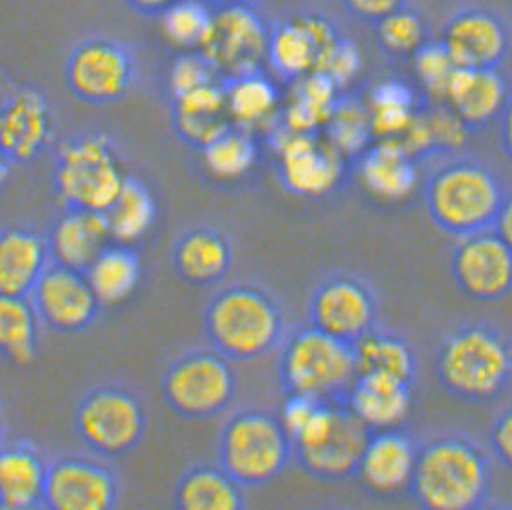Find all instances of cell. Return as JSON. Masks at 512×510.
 I'll use <instances>...</instances> for the list:
<instances>
[{
	"instance_id": "cell-47",
	"label": "cell",
	"mask_w": 512,
	"mask_h": 510,
	"mask_svg": "<svg viewBox=\"0 0 512 510\" xmlns=\"http://www.w3.org/2000/svg\"><path fill=\"white\" fill-rule=\"evenodd\" d=\"M491 446L503 464L512 469V408L503 411L491 431Z\"/></svg>"
},
{
	"instance_id": "cell-14",
	"label": "cell",
	"mask_w": 512,
	"mask_h": 510,
	"mask_svg": "<svg viewBox=\"0 0 512 510\" xmlns=\"http://www.w3.org/2000/svg\"><path fill=\"white\" fill-rule=\"evenodd\" d=\"M341 38L336 24L321 11L298 13L269 31L267 62L282 78L294 82L316 73Z\"/></svg>"
},
{
	"instance_id": "cell-18",
	"label": "cell",
	"mask_w": 512,
	"mask_h": 510,
	"mask_svg": "<svg viewBox=\"0 0 512 510\" xmlns=\"http://www.w3.org/2000/svg\"><path fill=\"white\" fill-rule=\"evenodd\" d=\"M118 485L109 469L87 458H62L47 469L44 503L56 510H109Z\"/></svg>"
},
{
	"instance_id": "cell-53",
	"label": "cell",
	"mask_w": 512,
	"mask_h": 510,
	"mask_svg": "<svg viewBox=\"0 0 512 510\" xmlns=\"http://www.w3.org/2000/svg\"><path fill=\"white\" fill-rule=\"evenodd\" d=\"M211 6H224V4H235V2H247V0H208Z\"/></svg>"
},
{
	"instance_id": "cell-4",
	"label": "cell",
	"mask_w": 512,
	"mask_h": 510,
	"mask_svg": "<svg viewBox=\"0 0 512 510\" xmlns=\"http://www.w3.org/2000/svg\"><path fill=\"white\" fill-rule=\"evenodd\" d=\"M440 383L467 401L498 397L512 375L509 341L487 325L460 328L444 341L437 359Z\"/></svg>"
},
{
	"instance_id": "cell-9",
	"label": "cell",
	"mask_w": 512,
	"mask_h": 510,
	"mask_svg": "<svg viewBox=\"0 0 512 510\" xmlns=\"http://www.w3.org/2000/svg\"><path fill=\"white\" fill-rule=\"evenodd\" d=\"M136 80V58L116 38L82 40L67 56L65 83L76 100L109 105L121 100Z\"/></svg>"
},
{
	"instance_id": "cell-40",
	"label": "cell",
	"mask_w": 512,
	"mask_h": 510,
	"mask_svg": "<svg viewBox=\"0 0 512 510\" xmlns=\"http://www.w3.org/2000/svg\"><path fill=\"white\" fill-rule=\"evenodd\" d=\"M325 130V137L345 159L359 157L375 141L366 101L356 98H339Z\"/></svg>"
},
{
	"instance_id": "cell-36",
	"label": "cell",
	"mask_w": 512,
	"mask_h": 510,
	"mask_svg": "<svg viewBox=\"0 0 512 510\" xmlns=\"http://www.w3.org/2000/svg\"><path fill=\"white\" fill-rule=\"evenodd\" d=\"M375 139L403 136L421 112L415 92L399 80L379 83L366 100Z\"/></svg>"
},
{
	"instance_id": "cell-54",
	"label": "cell",
	"mask_w": 512,
	"mask_h": 510,
	"mask_svg": "<svg viewBox=\"0 0 512 510\" xmlns=\"http://www.w3.org/2000/svg\"><path fill=\"white\" fill-rule=\"evenodd\" d=\"M0 446H2V419H0Z\"/></svg>"
},
{
	"instance_id": "cell-25",
	"label": "cell",
	"mask_w": 512,
	"mask_h": 510,
	"mask_svg": "<svg viewBox=\"0 0 512 510\" xmlns=\"http://www.w3.org/2000/svg\"><path fill=\"white\" fill-rule=\"evenodd\" d=\"M359 179L383 201H403L417 186V166L397 139H375L359 155Z\"/></svg>"
},
{
	"instance_id": "cell-39",
	"label": "cell",
	"mask_w": 512,
	"mask_h": 510,
	"mask_svg": "<svg viewBox=\"0 0 512 510\" xmlns=\"http://www.w3.org/2000/svg\"><path fill=\"white\" fill-rule=\"evenodd\" d=\"M202 155L211 175L233 181L244 177L255 166L258 148L251 132L233 125L204 146Z\"/></svg>"
},
{
	"instance_id": "cell-45",
	"label": "cell",
	"mask_w": 512,
	"mask_h": 510,
	"mask_svg": "<svg viewBox=\"0 0 512 510\" xmlns=\"http://www.w3.org/2000/svg\"><path fill=\"white\" fill-rule=\"evenodd\" d=\"M361 69V53L356 44L348 38H341L327 58L321 62L316 73L325 74L339 89L347 87L356 78Z\"/></svg>"
},
{
	"instance_id": "cell-24",
	"label": "cell",
	"mask_w": 512,
	"mask_h": 510,
	"mask_svg": "<svg viewBox=\"0 0 512 510\" xmlns=\"http://www.w3.org/2000/svg\"><path fill=\"white\" fill-rule=\"evenodd\" d=\"M109 224L105 213L67 208L47 240L56 264L85 273L89 265L110 246Z\"/></svg>"
},
{
	"instance_id": "cell-10",
	"label": "cell",
	"mask_w": 512,
	"mask_h": 510,
	"mask_svg": "<svg viewBox=\"0 0 512 510\" xmlns=\"http://www.w3.org/2000/svg\"><path fill=\"white\" fill-rule=\"evenodd\" d=\"M269 31L262 15L247 2L215 6L201 53L224 80L255 73L267 60Z\"/></svg>"
},
{
	"instance_id": "cell-37",
	"label": "cell",
	"mask_w": 512,
	"mask_h": 510,
	"mask_svg": "<svg viewBox=\"0 0 512 510\" xmlns=\"http://www.w3.org/2000/svg\"><path fill=\"white\" fill-rule=\"evenodd\" d=\"M354 350L359 375H386L404 383H412L415 357L412 348L401 337L374 334L370 330L361 339H357Z\"/></svg>"
},
{
	"instance_id": "cell-51",
	"label": "cell",
	"mask_w": 512,
	"mask_h": 510,
	"mask_svg": "<svg viewBox=\"0 0 512 510\" xmlns=\"http://www.w3.org/2000/svg\"><path fill=\"white\" fill-rule=\"evenodd\" d=\"M11 172V159L4 154V150L0 148V186L8 181Z\"/></svg>"
},
{
	"instance_id": "cell-33",
	"label": "cell",
	"mask_w": 512,
	"mask_h": 510,
	"mask_svg": "<svg viewBox=\"0 0 512 510\" xmlns=\"http://www.w3.org/2000/svg\"><path fill=\"white\" fill-rule=\"evenodd\" d=\"M114 244L132 246L145 237L156 220V201L145 184L127 177L118 197L105 211Z\"/></svg>"
},
{
	"instance_id": "cell-42",
	"label": "cell",
	"mask_w": 512,
	"mask_h": 510,
	"mask_svg": "<svg viewBox=\"0 0 512 510\" xmlns=\"http://www.w3.org/2000/svg\"><path fill=\"white\" fill-rule=\"evenodd\" d=\"M413 64H415V73L421 82L422 89L428 92L431 98L444 103L449 80L457 69L446 53V49L440 42L430 40L417 55L413 56Z\"/></svg>"
},
{
	"instance_id": "cell-30",
	"label": "cell",
	"mask_w": 512,
	"mask_h": 510,
	"mask_svg": "<svg viewBox=\"0 0 512 510\" xmlns=\"http://www.w3.org/2000/svg\"><path fill=\"white\" fill-rule=\"evenodd\" d=\"M339 89L325 74L311 73L294 80L282 116V127L293 132H320L338 107Z\"/></svg>"
},
{
	"instance_id": "cell-43",
	"label": "cell",
	"mask_w": 512,
	"mask_h": 510,
	"mask_svg": "<svg viewBox=\"0 0 512 510\" xmlns=\"http://www.w3.org/2000/svg\"><path fill=\"white\" fill-rule=\"evenodd\" d=\"M426 127L430 132L433 152H453L466 145L469 130L466 123L458 118L448 105L437 109L422 110Z\"/></svg>"
},
{
	"instance_id": "cell-49",
	"label": "cell",
	"mask_w": 512,
	"mask_h": 510,
	"mask_svg": "<svg viewBox=\"0 0 512 510\" xmlns=\"http://www.w3.org/2000/svg\"><path fill=\"white\" fill-rule=\"evenodd\" d=\"M177 0H125L128 8L145 17H161Z\"/></svg>"
},
{
	"instance_id": "cell-3",
	"label": "cell",
	"mask_w": 512,
	"mask_h": 510,
	"mask_svg": "<svg viewBox=\"0 0 512 510\" xmlns=\"http://www.w3.org/2000/svg\"><path fill=\"white\" fill-rule=\"evenodd\" d=\"M503 197L502 184L493 170L471 159L442 166L426 186L431 219L458 237L493 228Z\"/></svg>"
},
{
	"instance_id": "cell-46",
	"label": "cell",
	"mask_w": 512,
	"mask_h": 510,
	"mask_svg": "<svg viewBox=\"0 0 512 510\" xmlns=\"http://www.w3.org/2000/svg\"><path fill=\"white\" fill-rule=\"evenodd\" d=\"M341 4L354 19L375 24L406 6L408 0H341Z\"/></svg>"
},
{
	"instance_id": "cell-52",
	"label": "cell",
	"mask_w": 512,
	"mask_h": 510,
	"mask_svg": "<svg viewBox=\"0 0 512 510\" xmlns=\"http://www.w3.org/2000/svg\"><path fill=\"white\" fill-rule=\"evenodd\" d=\"M13 89H15V87H11L4 73H0V109L4 107V103L8 100V96H10Z\"/></svg>"
},
{
	"instance_id": "cell-50",
	"label": "cell",
	"mask_w": 512,
	"mask_h": 510,
	"mask_svg": "<svg viewBox=\"0 0 512 510\" xmlns=\"http://www.w3.org/2000/svg\"><path fill=\"white\" fill-rule=\"evenodd\" d=\"M502 145L505 154L512 161V100L509 101L507 109L503 110L502 116Z\"/></svg>"
},
{
	"instance_id": "cell-34",
	"label": "cell",
	"mask_w": 512,
	"mask_h": 510,
	"mask_svg": "<svg viewBox=\"0 0 512 510\" xmlns=\"http://www.w3.org/2000/svg\"><path fill=\"white\" fill-rule=\"evenodd\" d=\"M175 498L177 505L186 510H238L244 505L242 485L222 467L210 465L184 474Z\"/></svg>"
},
{
	"instance_id": "cell-26",
	"label": "cell",
	"mask_w": 512,
	"mask_h": 510,
	"mask_svg": "<svg viewBox=\"0 0 512 510\" xmlns=\"http://www.w3.org/2000/svg\"><path fill=\"white\" fill-rule=\"evenodd\" d=\"M172 100V116L177 134L186 143L201 150L215 137L233 127L224 83H208Z\"/></svg>"
},
{
	"instance_id": "cell-38",
	"label": "cell",
	"mask_w": 512,
	"mask_h": 510,
	"mask_svg": "<svg viewBox=\"0 0 512 510\" xmlns=\"http://www.w3.org/2000/svg\"><path fill=\"white\" fill-rule=\"evenodd\" d=\"M375 40L384 55L408 60L430 42L428 22L408 4L375 22Z\"/></svg>"
},
{
	"instance_id": "cell-31",
	"label": "cell",
	"mask_w": 512,
	"mask_h": 510,
	"mask_svg": "<svg viewBox=\"0 0 512 510\" xmlns=\"http://www.w3.org/2000/svg\"><path fill=\"white\" fill-rule=\"evenodd\" d=\"M175 267L186 282L210 285L228 273L231 249L228 240L213 229H193L175 247Z\"/></svg>"
},
{
	"instance_id": "cell-1",
	"label": "cell",
	"mask_w": 512,
	"mask_h": 510,
	"mask_svg": "<svg viewBox=\"0 0 512 510\" xmlns=\"http://www.w3.org/2000/svg\"><path fill=\"white\" fill-rule=\"evenodd\" d=\"M280 420L307 473L320 480H343L356 474L372 431L348 406L293 395L285 402Z\"/></svg>"
},
{
	"instance_id": "cell-15",
	"label": "cell",
	"mask_w": 512,
	"mask_h": 510,
	"mask_svg": "<svg viewBox=\"0 0 512 510\" xmlns=\"http://www.w3.org/2000/svg\"><path fill=\"white\" fill-rule=\"evenodd\" d=\"M451 271L469 298L500 300L512 289V249L493 228L469 233L455 247Z\"/></svg>"
},
{
	"instance_id": "cell-11",
	"label": "cell",
	"mask_w": 512,
	"mask_h": 510,
	"mask_svg": "<svg viewBox=\"0 0 512 510\" xmlns=\"http://www.w3.org/2000/svg\"><path fill=\"white\" fill-rule=\"evenodd\" d=\"M172 410L188 419H208L226 410L235 395V375L220 352L199 350L175 361L163 381Z\"/></svg>"
},
{
	"instance_id": "cell-23",
	"label": "cell",
	"mask_w": 512,
	"mask_h": 510,
	"mask_svg": "<svg viewBox=\"0 0 512 510\" xmlns=\"http://www.w3.org/2000/svg\"><path fill=\"white\" fill-rule=\"evenodd\" d=\"M347 406L370 431L397 429L412 410L410 383L386 375H357Z\"/></svg>"
},
{
	"instance_id": "cell-7",
	"label": "cell",
	"mask_w": 512,
	"mask_h": 510,
	"mask_svg": "<svg viewBox=\"0 0 512 510\" xmlns=\"http://www.w3.org/2000/svg\"><path fill=\"white\" fill-rule=\"evenodd\" d=\"M125 179L118 154L103 134L73 137L56 155V193L67 208L105 213Z\"/></svg>"
},
{
	"instance_id": "cell-22",
	"label": "cell",
	"mask_w": 512,
	"mask_h": 510,
	"mask_svg": "<svg viewBox=\"0 0 512 510\" xmlns=\"http://www.w3.org/2000/svg\"><path fill=\"white\" fill-rule=\"evenodd\" d=\"M509 101V83L498 71V67H457L444 96V105H448L469 128L485 127L494 119L500 118Z\"/></svg>"
},
{
	"instance_id": "cell-16",
	"label": "cell",
	"mask_w": 512,
	"mask_h": 510,
	"mask_svg": "<svg viewBox=\"0 0 512 510\" xmlns=\"http://www.w3.org/2000/svg\"><path fill=\"white\" fill-rule=\"evenodd\" d=\"M440 44L460 69L500 67L511 46L507 22L487 8H464L449 17Z\"/></svg>"
},
{
	"instance_id": "cell-20",
	"label": "cell",
	"mask_w": 512,
	"mask_h": 510,
	"mask_svg": "<svg viewBox=\"0 0 512 510\" xmlns=\"http://www.w3.org/2000/svg\"><path fill=\"white\" fill-rule=\"evenodd\" d=\"M53 137V116L46 98L31 87L13 89L0 109V148L11 163H29Z\"/></svg>"
},
{
	"instance_id": "cell-44",
	"label": "cell",
	"mask_w": 512,
	"mask_h": 510,
	"mask_svg": "<svg viewBox=\"0 0 512 510\" xmlns=\"http://www.w3.org/2000/svg\"><path fill=\"white\" fill-rule=\"evenodd\" d=\"M219 74L201 51H184L170 69V92L172 98L199 89L202 85L217 82Z\"/></svg>"
},
{
	"instance_id": "cell-28",
	"label": "cell",
	"mask_w": 512,
	"mask_h": 510,
	"mask_svg": "<svg viewBox=\"0 0 512 510\" xmlns=\"http://www.w3.org/2000/svg\"><path fill=\"white\" fill-rule=\"evenodd\" d=\"M49 465L28 446H0V507L24 510L44 501Z\"/></svg>"
},
{
	"instance_id": "cell-19",
	"label": "cell",
	"mask_w": 512,
	"mask_h": 510,
	"mask_svg": "<svg viewBox=\"0 0 512 510\" xmlns=\"http://www.w3.org/2000/svg\"><path fill=\"white\" fill-rule=\"evenodd\" d=\"M374 319V298L354 278H330L312 296V327L348 343L368 334Z\"/></svg>"
},
{
	"instance_id": "cell-32",
	"label": "cell",
	"mask_w": 512,
	"mask_h": 510,
	"mask_svg": "<svg viewBox=\"0 0 512 510\" xmlns=\"http://www.w3.org/2000/svg\"><path fill=\"white\" fill-rule=\"evenodd\" d=\"M100 305H119L128 300L141 278V264L132 249L121 244L107 246L85 271Z\"/></svg>"
},
{
	"instance_id": "cell-35",
	"label": "cell",
	"mask_w": 512,
	"mask_h": 510,
	"mask_svg": "<svg viewBox=\"0 0 512 510\" xmlns=\"http://www.w3.org/2000/svg\"><path fill=\"white\" fill-rule=\"evenodd\" d=\"M38 312L29 296L0 294V354L26 366L37 356Z\"/></svg>"
},
{
	"instance_id": "cell-48",
	"label": "cell",
	"mask_w": 512,
	"mask_h": 510,
	"mask_svg": "<svg viewBox=\"0 0 512 510\" xmlns=\"http://www.w3.org/2000/svg\"><path fill=\"white\" fill-rule=\"evenodd\" d=\"M494 233L512 249V193L503 197L502 206L493 222Z\"/></svg>"
},
{
	"instance_id": "cell-17",
	"label": "cell",
	"mask_w": 512,
	"mask_h": 510,
	"mask_svg": "<svg viewBox=\"0 0 512 510\" xmlns=\"http://www.w3.org/2000/svg\"><path fill=\"white\" fill-rule=\"evenodd\" d=\"M38 316L58 330H80L91 323L100 301L82 271L49 265L31 292Z\"/></svg>"
},
{
	"instance_id": "cell-21",
	"label": "cell",
	"mask_w": 512,
	"mask_h": 510,
	"mask_svg": "<svg viewBox=\"0 0 512 510\" xmlns=\"http://www.w3.org/2000/svg\"><path fill=\"white\" fill-rule=\"evenodd\" d=\"M419 449L399 429L372 431L356 474L368 491L377 496H395L412 487Z\"/></svg>"
},
{
	"instance_id": "cell-12",
	"label": "cell",
	"mask_w": 512,
	"mask_h": 510,
	"mask_svg": "<svg viewBox=\"0 0 512 510\" xmlns=\"http://www.w3.org/2000/svg\"><path fill=\"white\" fill-rule=\"evenodd\" d=\"M275 150L280 179L296 195L323 197L343 179L345 157L318 132H293L282 127L275 134Z\"/></svg>"
},
{
	"instance_id": "cell-6",
	"label": "cell",
	"mask_w": 512,
	"mask_h": 510,
	"mask_svg": "<svg viewBox=\"0 0 512 510\" xmlns=\"http://www.w3.org/2000/svg\"><path fill=\"white\" fill-rule=\"evenodd\" d=\"M357 375L354 343L320 328H303L285 347L282 381L289 395L332 402L347 395Z\"/></svg>"
},
{
	"instance_id": "cell-2",
	"label": "cell",
	"mask_w": 512,
	"mask_h": 510,
	"mask_svg": "<svg viewBox=\"0 0 512 510\" xmlns=\"http://www.w3.org/2000/svg\"><path fill=\"white\" fill-rule=\"evenodd\" d=\"M487 489L489 464L469 440L437 438L419 449L410 491L424 509H475Z\"/></svg>"
},
{
	"instance_id": "cell-27",
	"label": "cell",
	"mask_w": 512,
	"mask_h": 510,
	"mask_svg": "<svg viewBox=\"0 0 512 510\" xmlns=\"http://www.w3.org/2000/svg\"><path fill=\"white\" fill-rule=\"evenodd\" d=\"M49 244L29 229L0 233V294L31 296L49 267Z\"/></svg>"
},
{
	"instance_id": "cell-13",
	"label": "cell",
	"mask_w": 512,
	"mask_h": 510,
	"mask_svg": "<svg viewBox=\"0 0 512 510\" xmlns=\"http://www.w3.org/2000/svg\"><path fill=\"white\" fill-rule=\"evenodd\" d=\"M76 428L83 442L101 455H125L143 437L145 413L134 395L119 388H101L83 399Z\"/></svg>"
},
{
	"instance_id": "cell-5",
	"label": "cell",
	"mask_w": 512,
	"mask_h": 510,
	"mask_svg": "<svg viewBox=\"0 0 512 510\" xmlns=\"http://www.w3.org/2000/svg\"><path fill=\"white\" fill-rule=\"evenodd\" d=\"M213 348L231 359H255L275 348L282 314L266 292L238 285L217 294L206 312Z\"/></svg>"
},
{
	"instance_id": "cell-29",
	"label": "cell",
	"mask_w": 512,
	"mask_h": 510,
	"mask_svg": "<svg viewBox=\"0 0 512 510\" xmlns=\"http://www.w3.org/2000/svg\"><path fill=\"white\" fill-rule=\"evenodd\" d=\"M229 118L233 125L255 132L275 121L280 107V96L273 82L262 71L242 74L224 80Z\"/></svg>"
},
{
	"instance_id": "cell-8",
	"label": "cell",
	"mask_w": 512,
	"mask_h": 510,
	"mask_svg": "<svg viewBox=\"0 0 512 510\" xmlns=\"http://www.w3.org/2000/svg\"><path fill=\"white\" fill-rule=\"evenodd\" d=\"M291 438L280 419L246 411L229 420L220 437L222 469L242 487L271 482L284 471Z\"/></svg>"
},
{
	"instance_id": "cell-41",
	"label": "cell",
	"mask_w": 512,
	"mask_h": 510,
	"mask_svg": "<svg viewBox=\"0 0 512 510\" xmlns=\"http://www.w3.org/2000/svg\"><path fill=\"white\" fill-rule=\"evenodd\" d=\"M208 0H177L159 17L163 33L175 47L183 51H201L213 20Z\"/></svg>"
}]
</instances>
